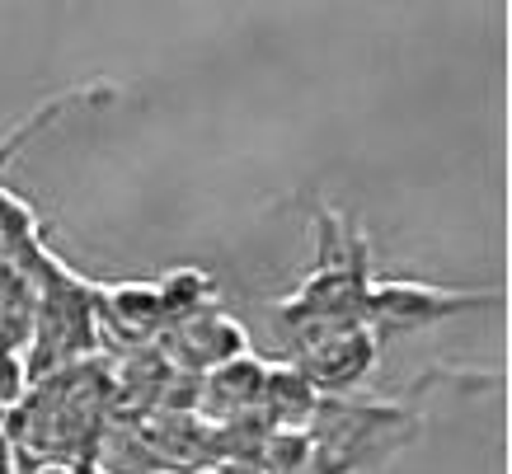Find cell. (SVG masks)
Instances as JSON below:
<instances>
[{
    "instance_id": "6da1fadb",
    "label": "cell",
    "mask_w": 512,
    "mask_h": 474,
    "mask_svg": "<svg viewBox=\"0 0 512 474\" xmlns=\"http://www.w3.org/2000/svg\"><path fill=\"white\" fill-rule=\"evenodd\" d=\"M311 235H315V263L306 277L296 282L287 296L264 301L273 334L296 352L301 343H311L315 334H325L334 324H367V296H372V245L367 235L334 212L329 202H315L311 212Z\"/></svg>"
},
{
    "instance_id": "7a4b0ae2",
    "label": "cell",
    "mask_w": 512,
    "mask_h": 474,
    "mask_svg": "<svg viewBox=\"0 0 512 474\" xmlns=\"http://www.w3.org/2000/svg\"><path fill=\"white\" fill-rule=\"evenodd\" d=\"M503 301H508L503 287H442V282H423V277H372L367 329L386 343V338L419 334V329L503 306Z\"/></svg>"
},
{
    "instance_id": "3957f363",
    "label": "cell",
    "mask_w": 512,
    "mask_h": 474,
    "mask_svg": "<svg viewBox=\"0 0 512 474\" xmlns=\"http://www.w3.org/2000/svg\"><path fill=\"white\" fill-rule=\"evenodd\" d=\"M381 362V338L367 324H334L325 334H315L311 343H301L292 352V367L320 390V395H348L367 381Z\"/></svg>"
},
{
    "instance_id": "277c9868",
    "label": "cell",
    "mask_w": 512,
    "mask_h": 474,
    "mask_svg": "<svg viewBox=\"0 0 512 474\" xmlns=\"http://www.w3.org/2000/svg\"><path fill=\"white\" fill-rule=\"evenodd\" d=\"M94 315L99 324H109L118 338L132 343H151L165 324V306H160L156 277H132V282H94Z\"/></svg>"
},
{
    "instance_id": "5b68a950",
    "label": "cell",
    "mask_w": 512,
    "mask_h": 474,
    "mask_svg": "<svg viewBox=\"0 0 512 474\" xmlns=\"http://www.w3.org/2000/svg\"><path fill=\"white\" fill-rule=\"evenodd\" d=\"M170 329H174L170 334L174 362H184V367H193V371H217L249 352L245 324L231 320L226 310H202V315H193V320H184V324H170Z\"/></svg>"
},
{
    "instance_id": "8992f818",
    "label": "cell",
    "mask_w": 512,
    "mask_h": 474,
    "mask_svg": "<svg viewBox=\"0 0 512 474\" xmlns=\"http://www.w3.org/2000/svg\"><path fill=\"white\" fill-rule=\"evenodd\" d=\"M320 390H315L292 362H282V367H268L264 376V395H259V413H264L273 428H306L320 409Z\"/></svg>"
},
{
    "instance_id": "52a82bcc",
    "label": "cell",
    "mask_w": 512,
    "mask_h": 474,
    "mask_svg": "<svg viewBox=\"0 0 512 474\" xmlns=\"http://www.w3.org/2000/svg\"><path fill=\"white\" fill-rule=\"evenodd\" d=\"M109 99H113V85H99V80H94V85H76V90L57 94V99H47V104L38 108L33 118H24V123L10 132V137H0V169L10 165V160H15L24 146H33V141L43 137V132L57 123V118H71L76 108H85V104H109Z\"/></svg>"
},
{
    "instance_id": "ba28073f",
    "label": "cell",
    "mask_w": 512,
    "mask_h": 474,
    "mask_svg": "<svg viewBox=\"0 0 512 474\" xmlns=\"http://www.w3.org/2000/svg\"><path fill=\"white\" fill-rule=\"evenodd\" d=\"M47 240H43V226H38V212H33L29 198H19L15 188L0 184V263H19L38 254Z\"/></svg>"
},
{
    "instance_id": "9c48e42d",
    "label": "cell",
    "mask_w": 512,
    "mask_h": 474,
    "mask_svg": "<svg viewBox=\"0 0 512 474\" xmlns=\"http://www.w3.org/2000/svg\"><path fill=\"white\" fill-rule=\"evenodd\" d=\"M156 287L160 306H165V324H184L202 310H212V301H217V282L202 268H170L156 277Z\"/></svg>"
},
{
    "instance_id": "30bf717a",
    "label": "cell",
    "mask_w": 512,
    "mask_h": 474,
    "mask_svg": "<svg viewBox=\"0 0 512 474\" xmlns=\"http://www.w3.org/2000/svg\"><path fill=\"white\" fill-rule=\"evenodd\" d=\"M264 376L268 367L259 362V357H235V362H226V367L207 371V395L221 399L226 409L245 413V409H259V395H264Z\"/></svg>"
}]
</instances>
